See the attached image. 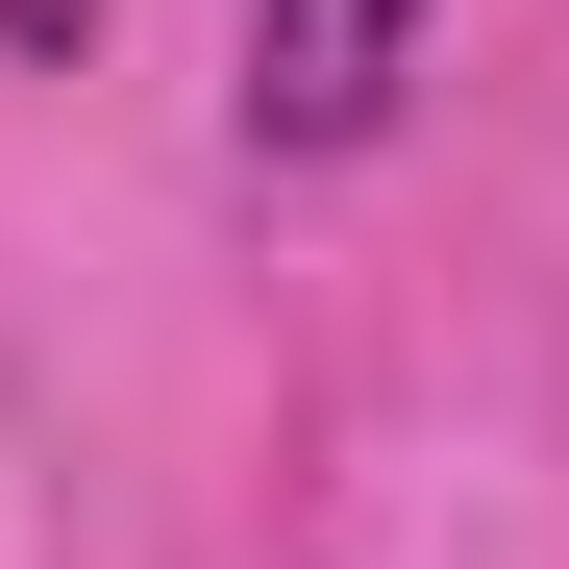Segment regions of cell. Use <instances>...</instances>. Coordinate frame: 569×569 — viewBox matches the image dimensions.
<instances>
[{"label": "cell", "mask_w": 569, "mask_h": 569, "mask_svg": "<svg viewBox=\"0 0 569 569\" xmlns=\"http://www.w3.org/2000/svg\"><path fill=\"white\" fill-rule=\"evenodd\" d=\"M74 26H100V0H0V50H74Z\"/></svg>", "instance_id": "7a4b0ae2"}, {"label": "cell", "mask_w": 569, "mask_h": 569, "mask_svg": "<svg viewBox=\"0 0 569 569\" xmlns=\"http://www.w3.org/2000/svg\"><path fill=\"white\" fill-rule=\"evenodd\" d=\"M421 74V0H248V149H371Z\"/></svg>", "instance_id": "6da1fadb"}]
</instances>
